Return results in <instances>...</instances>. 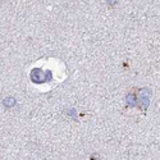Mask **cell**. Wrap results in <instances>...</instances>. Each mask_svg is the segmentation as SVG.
Wrapping results in <instances>:
<instances>
[{
    "mask_svg": "<svg viewBox=\"0 0 160 160\" xmlns=\"http://www.w3.org/2000/svg\"><path fill=\"white\" fill-rule=\"evenodd\" d=\"M31 79L36 83H41L44 81V73L40 69H33L31 72Z\"/></svg>",
    "mask_w": 160,
    "mask_h": 160,
    "instance_id": "6da1fadb",
    "label": "cell"
}]
</instances>
